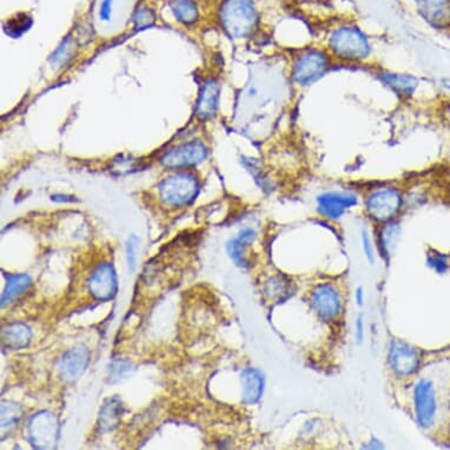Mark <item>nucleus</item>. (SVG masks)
<instances>
[{"label": "nucleus", "instance_id": "1", "mask_svg": "<svg viewBox=\"0 0 450 450\" xmlns=\"http://www.w3.org/2000/svg\"><path fill=\"white\" fill-rule=\"evenodd\" d=\"M325 49L332 61L348 65L365 64L374 54L369 37L363 30L351 23L334 28L327 37Z\"/></svg>", "mask_w": 450, "mask_h": 450}, {"label": "nucleus", "instance_id": "2", "mask_svg": "<svg viewBox=\"0 0 450 450\" xmlns=\"http://www.w3.org/2000/svg\"><path fill=\"white\" fill-rule=\"evenodd\" d=\"M332 63V56L325 47H303L291 57L290 79L300 87L315 85L327 75Z\"/></svg>", "mask_w": 450, "mask_h": 450}, {"label": "nucleus", "instance_id": "3", "mask_svg": "<svg viewBox=\"0 0 450 450\" xmlns=\"http://www.w3.org/2000/svg\"><path fill=\"white\" fill-rule=\"evenodd\" d=\"M219 20L230 38L243 39L257 29L260 15L253 0H224L219 11Z\"/></svg>", "mask_w": 450, "mask_h": 450}, {"label": "nucleus", "instance_id": "4", "mask_svg": "<svg viewBox=\"0 0 450 450\" xmlns=\"http://www.w3.org/2000/svg\"><path fill=\"white\" fill-rule=\"evenodd\" d=\"M403 207V196L394 186H382L372 190L365 198V212L372 221L387 224L397 217Z\"/></svg>", "mask_w": 450, "mask_h": 450}, {"label": "nucleus", "instance_id": "5", "mask_svg": "<svg viewBox=\"0 0 450 450\" xmlns=\"http://www.w3.org/2000/svg\"><path fill=\"white\" fill-rule=\"evenodd\" d=\"M161 198L172 207H182L191 203L198 193V182L193 176L177 174L165 178L159 186Z\"/></svg>", "mask_w": 450, "mask_h": 450}, {"label": "nucleus", "instance_id": "6", "mask_svg": "<svg viewBox=\"0 0 450 450\" xmlns=\"http://www.w3.org/2000/svg\"><path fill=\"white\" fill-rule=\"evenodd\" d=\"M28 430L33 446L39 449H51L57 443L59 425L54 414L42 411L30 420Z\"/></svg>", "mask_w": 450, "mask_h": 450}, {"label": "nucleus", "instance_id": "7", "mask_svg": "<svg viewBox=\"0 0 450 450\" xmlns=\"http://www.w3.org/2000/svg\"><path fill=\"white\" fill-rule=\"evenodd\" d=\"M358 196L346 191H329L316 198V209L322 217L330 221H339L348 211L356 207Z\"/></svg>", "mask_w": 450, "mask_h": 450}, {"label": "nucleus", "instance_id": "8", "mask_svg": "<svg viewBox=\"0 0 450 450\" xmlns=\"http://www.w3.org/2000/svg\"><path fill=\"white\" fill-rule=\"evenodd\" d=\"M415 414L422 428H430L435 420L437 402L435 389L429 379L418 381L414 389Z\"/></svg>", "mask_w": 450, "mask_h": 450}, {"label": "nucleus", "instance_id": "9", "mask_svg": "<svg viewBox=\"0 0 450 450\" xmlns=\"http://www.w3.org/2000/svg\"><path fill=\"white\" fill-rule=\"evenodd\" d=\"M311 307L323 321H332L342 310V300L339 291L330 284H320L310 295Z\"/></svg>", "mask_w": 450, "mask_h": 450}, {"label": "nucleus", "instance_id": "10", "mask_svg": "<svg viewBox=\"0 0 450 450\" xmlns=\"http://www.w3.org/2000/svg\"><path fill=\"white\" fill-rule=\"evenodd\" d=\"M207 157V147L202 142L195 140L166 152L162 158V164L170 169L184 168L200 164Z\"/></svg>", "mask_w": 450, "mask_h": 450}, {"label": "nucleus", "instance_id": "11", "mask_svg": "<svg viewBox=\"0 0 450 450\" xmlns=\"http://www.w3.org/2000/svg\"><path fill=\"white\" fill-rule=\"evenodd\" d=\"M388 358L393 372L400 377L413 375L420 365V355L418 351L400 340L391 341Z\"/></svg>", "mask_w": 450, "mask_h": 450}, {"label": "nucleus", "instance_id": "12", "mask_svg": "<svg viewBox=\"0 0 450 450\" xmlns=\"http://www.w3.org/2000/svg\"><path fill=\"white\" fill-rule=\"evenodd\" d=\"M418 15L432 29L450 30V0H415Z\"/></svg>", "mask_w": 450, "mask_h": 450}, {"label": "nucleus", "instance_id": "13", "mask_svg": "<svg viewBox=\"0 0 450 450\" xmlns=\"http://www.w3.org/2000/svg\"><path fill=\"white\" fill-rule=\"evenodd\" d=\"M87 286L90 293L97 300H107L115 296L117 276L114 267L109 263L99 265L90 277Z\"/></svg>", "mask_w": 450, "mask_h": 450}, {"label": "nucleus", "instance_id": "14", "mask_svg": "<svg viewBox=\"0 0 450 450\" xmlns=\"http://www.w3.org/2000/svg\"><path fill=\"white\" fill-rule=\"evenodd\" d=\"M377 75L384 86L402 100L411 99L420 86L418 78L408 73L382 70Z\"/></svg>", "mask_w": 450, "mask_h": 450}, {"label": "nucleus", "instance_id": "15", "mask_svg": "<svg viewBox=\"0 0 450 450\" xmlns=\"http://www.w3.org/2000/svg\"><path fill=\"white\" fill-rule=\"evenodd\" d=\"M90 353L85 347L77 346L68 351L61 358L59 365L61 376L64 379L72 381L82 375L89 365Z\"/></svg>", "mask_w": 450, "mask_h": 450}, {"label": "nucleus", "instance_id": "16", "mask_svg": "<svg viewBox=\"0 0 450 450\" xmlns=\"http://www.w3.org/2000/svg\"><path fill=\"white\" fill-rule=\"evenodd\" d=\"M221 86L216 79L207 80L200 91L198 103H197V116L200 119H209L216 115L218 103H219Z\"/></svg>", "mask_w": 450, "mask_h": 450}, {"label": "nucleus", "instance_id": "17", "mask_svg": "<svg viewBox=\"0 0 450 450\" xmlns=\"http://www.w3.org/2000/svg\"><path fill=\"white\" fill-rule=\"evenodd\" d=\"M244 403L254 404L261 399L264 388V379L257 369L249 368L242 374Z\"/></svg>", "mask_w": 450, "mask_h": 450}, {"label": "nucleus", "instance_id": "18", "mask_svg": "<svg viewBox=\"0 0 450 450\" xmlns=\"http://www.w3.org/2000/svg\"><path fill=\"white\" fill-rule=\"evenodd\" d=\"M255 237H256V231L247 228V229L242 230L236 238H233L226 244V249H228L230 257L233 258V261L237 265H241V267L247 265V260H245L244 254H245V249L253 243Z\"/></svg>", "mask_w": 450, "mask_h": 450}, {"label": "nucleus", "instance_id": "19", "mask_svg": "<svg viewBox=\"0 0 450 450\" xmlns=\"http://www.w3.org/2000/svg\"><path fill=\"white\" fill-rule=\"evenodd\" d=\"M31 340V330L23 323H12L3 329V342L12 349L24 348Z\"/></svg>", "mask_w": 450, "mask_h": 450}, {"label": "nucleus", "instance_id": "20", "mask_svg": "<svg viewBox=\"0 0 450 450\" xmlns=\"http://www.w3.org/2000/svg\"><path fill=\"white\" fill-rule=\"evenodd\" d=\"M6 279H8L6 288L1 296L3 307L15 300L16 297H18L20 293H24L31 284V279L28 275H8Z\"/></svg>", "mask_w": 450, "mask_h": 450}, {"label": "nucleus", "instance_id": "21", "mask_svg": "<svg viewBox=\"0 0 450 450\" xmlns=\"http://www.w3.org/2000/svg\"><path fill=\"white\" fill-rule=\"evenodd\" d=\"M170 8L177 20L186 25L193 24L198 18V8L193 0H170Z\"/></svg>", "mask_w": 450, "mask_h": 450}, {"label": "nucleus", "instance_id": "22", "mask_svg": "<svg viewBox=\"0 0 450 450\" xmlns=\"http://www.w3.org/2000/svg\"><path fill=\"white\" fill-rule=\"evenodd\" d=\"M122 414V404L117 399L107 401L100 411L99 423L100 428L103 430H111L118 425Z\"/></svg>", "mask_w": 450, "mask_h": 450}, {"label": "nucleus", "instance_id": "23", "mask_svg": "<svg viewBox=\"0 0 450 450\" xmlns=\"http://www.w3.org/2000/svg\"><path fill=\"white\" fill-rule=\"evenodd\" d=\"M32 26V18L26 13H19L5 23L4 31L12 38H18Z\"/></svg>", "mask_w": 450, "mask_h": 450}, {"label": "nucleus", "instance_id": "24", "mask_svg": "<svg viewBox=\"0 0 450 450\" xmlns=\"http://www.w3.org/2000/svg\"><path fill=\"white\" fill-rule=\"evenodd\" d=\"M22 418V411L18 406L13 403H3L1 406V427L3 429L10 428L16 423H18L19 418Z\"/></svg>", "mask_w": 450, "mask_h": 450}, {"label": "nucleus", "instance_id": "25", "mask_svg": "<svg viewBox=\"0 0 450 450\" xmlns=\"http://www.w3.org/2000/svg\"><path fill=\"white\" fill-rule=\"evenodd\" d=\"M131 370V365L129 362L116 361L110 365L111 382H118L121 379H126V376Z\"/></svg>", "mask_w": 450, "mask_h": 450}, {"label": "nucleus", "instance_id": "26", "mask_svg": "<svg viewBox=\"0 0 450 450\" xmlns=\"http://www.w3.org/2000/svg\"><path fill=\"white\" fill-rule=\"evenodd\" d=\"M138 249H140L138 237L135 236V235L130 236L128 243H126V254H128V263H129V269L131 272H135V269H136Z\"/></svg>", "mask_w": 450, "mask_h": 450}, {"label": "nucleus", "instance_id": "27", "mask_svg": "<svg viewBox=\"0 0 450 450\" xmlns=\"http://www.w3.org/2000/svg\"><path fill=\"white\" fill-rule=\"evenodd\" d=\"M133 22L136 24V28L144 29V28L154 24V13H152V11H150L149 8H140V10L136 12L135 17H133Z\"/></svg>", "mask_w": 450, "mask_h": 450}, {"label": "nucleus", "instance_id": "28", "mask_svg": "<svg viewBox=\"0 0 450 450\" xmlns=\"http://www.w3.org/2000/svg\"><path fill=\"white\" fill-rule=\"evenodd\" d=\"M286 290H288V286H286V282H283L282 279L276 277L270 281L267 293L272 296V298H274V297L282 296L286 293Z\"/></svg>", "mask_w": 450, "mask_h": 450}, {"label": "nucleus", "instance_id": "29", "mask_svg": "<svg viewBox=\"0 0 450 450\" xmlns=\"http://www.w3.org/2000/svg\"><path fill=\"white\" fill-rule=\"evenodd\" d=\"M362 244H363V250H365V257L368 258L370 263L375 261V255H374V247H372V241L369 237L368 233L365 230H362Z\"/></svg>", "mask_w": 450, "mask_h": 450}, {"label": "nucleus", "instance_id": "30", "mask_svg": "<svg viewBox=\"0 0 450 450\" xmlns=\"http://www.w3.org/2000/svg\"><path fill=\"white\" fill-rule=\"evenodd\" d=\"M112 4H114V0H103V3L100 4L99 18L103 22L110 20L111 15H112Z\"/></svg>", "mask_w": 450, "mask_h": 450}, {"label": "nucleus", "instance_id": "31", "mask_svg": "<svg viewBox=\"0 0 450 450\" xmlns=\"http://www.w3.org/2000/svg\"><path fill=\"white\" fill-rule=\"evenodd\" d=\"M365 323H363V318L362 316L358 318V321H356V339H358V342H362L363 340V336H365Z\"/></svg>", "mask_w": 450, "mask_h": 450}, {"label": "nucleus", "instance_id": "32", "mask_svg": "<svg viewBox=\"0 0 450 450\" xmlns=\"http://www.w3.org/2000/svg\"><path fill=\"white\" fill-rule=\"evenodd\" d=\"M355 298H356V302H358V305H362L363 304V300H365V293H363V289L362 288H358L356 290V293H355Z\"/></svg>", "mask_w": 450, "mask_h": 450}, {"label": "nucleus", "instance_id": "33", "mask_svg": "<svg viewBox=\"0 0 450 450\" xmlns=\"http://www.w3.org/2000/svg\"><path fill=\"white\" fill-rule=\"evenodd\" d=\"M441 86H442L443 89L448 90L450 91V78H442L441 79Z\"/></svg>", "mask_w": 450, "mask_h": 450}]
</instances>
